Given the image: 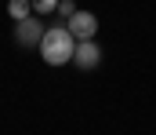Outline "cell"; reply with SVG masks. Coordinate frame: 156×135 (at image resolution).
I'll use <instances>...</instances> for the list:
<instances>
[{
	"label": "cell",
	"mask_w": 156,
	"mask_h": 135,
	"mask_svg": "<svg viewBox=\"0 0 156 135\" xmlns=\"http://www.w3.org/2000/svg\"><path fill=\"white\" fill-rule=\"evenodd\" d=\"M66 29H69L76 40H91V37L98 33V18H94L91 11H73V15L66 18Z\"/></svg>",
	"instance_id": "7a4b0ae2"
},
{
	"label": "cell",
	"mask_w": 156,
	"mask_h": 135,
	"mask_svg": "<svg viewBox=\"0 0 156 135\" xmlns=\"http://www.w3.org/2000/svg\"><path fill=\"white\" fill-rule=\"evenodd\" d=\"M73 11H76V4H73V0H58V15H66V18H69Z\"/></svg>",
	"instance_id": "52a82bcc"
},
{
	"label": "cell",
	"mask_w": 156,
	"mask_h": 135,
	"mask_svg": "<svg viewBox=\"0 0 156 135\" xmlns=\"http://www.w3.org/2000/svg\"><path fill=\"white\" fill-rule=\"evenodd\" d=\"M73 62H76L80 69H98V62H102V47H98V40H94V37H91V40H76Z\"/></svg>",
	"instance_id": "277c9868"
},
{
	"label": "cell",
	"mask_w": 156,
	"mask_h": 135,
	"mask_svg": "<svg viewBox=\"0 0 156 135\" xmlns=\"http://www.w3.org/2000/svg\"><path fill=\"white\" fill-rule=\"evenodd\" d=\"M29 11H33V0H7V15H11L15 22L29 18Z\"/></svg>",
	"instance_id": "5b68a950"
},
{
	"label": "cell",
	"mask_w": 156,
	"mask_h": 135,
	"mask_svg": "<svg viewBox=\"0 0 156 135\" xmlns=\"http://www.w3.org/2000/svg\"><path fill=\"white\" fill-rule=\"evenodd\" d=\"M15 40L22 47H40V40H44V22L40 18H22V22H15Z\"/></svg>",
	"instance_id": "3957f363"
},
{
	"label": "cell",
	"mask_w": 156,
	"mask_h": 135,
	"mask_svg": "<svg viewBox=\"0 0 156 135\" xmlns=\"http://www.w3.org/2000/svg\"><path fill=\"white\" fill-rule=\"evenodd\" d=\"M33 11L37 15H55L58 11V0H33Z\"/></svg>",
	"instance_id": "8992f818"
},
{
	"label": "cell",
	"mask_w": 156,
	"mask_h": 135,
	"mask_svg": "<svg viewBox=\"0 0 156 135\" xmlns=\"http://www.w3.org/2000/svg\"><path fill=\"white\" fill-rule=\"evenodd\" d=\"M73 51H76V37H73L66 26H51V29H44L40 55H44L47 66H66V62H73Z\"/></svg>",
	"instance_id": "6da1fadb"
}]
</instances>
